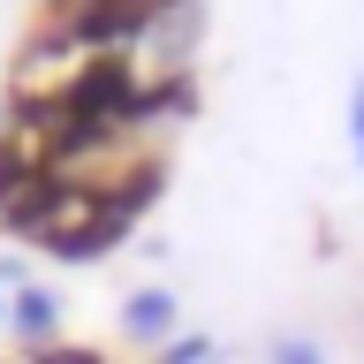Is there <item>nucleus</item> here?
<instances>
[{
  "label": "nucleus",
  "instance_id": "obj_1",
  "mask_svg": "<svg viewBox=\"0 0 364 364\" xmlns=\"http://www.w3.org/2000/svg\"><path fill=\"white\" fill-rule=\"evenodd\" d=\"M266 364H334V349H326L318 334H273Z\"/></svg>",
  "mask_w": 364,
  "mask_h": 364
},
{
  "label": "nucleus",
  "instance_id": "obj_2",
  "mask_svg": "<svg viewBox=\"0 0 364 364\" xmlns=\"http://www.w3.org/2000/svg\"><path fill=\"white\" fill-rule=\"evenodd\" d=\"M341 129H349V159H357V175H364V76L349 84V107H341Z\"/></svg>",
  "mask_w": 364,
  "mask_h": 364
}]
</instances>
